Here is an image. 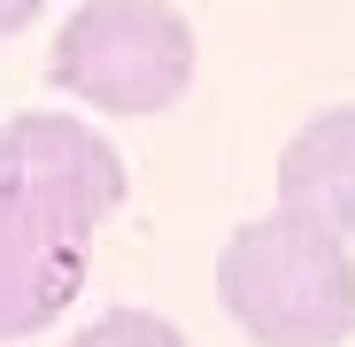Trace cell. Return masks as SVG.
<instances>
[{
    "label": "cell",
    "mask_w": 355,
    "mask_h": 347,
    "mask_svg": "<svg viewBox=\"0 0 355 347\" xmlns=\"http://www.w3.org/2000/svg\"><path fill=\"white\" fill-rule=\"evenodd\" d=\"M216 301L263 347H340L355 332V263L347 240L309 216H263L240 224L216 255Z\"/></svg>",
    "instance_id": "obj_1"
},
{
    "label": "cell",
    "mask_w": 355,
    "mask_h": 347,
    "mask_svg": "<svg viewBox=\"0 0 355 347\" xmlns=\"http://www.w3.org/2000/svg\"><path fill=\"white\" fill-rule=\"evenodd\" d=\"M46 78L93 108L155 116L193 85V31L170 0H85L54 31Z\"/></svg>",
    "instance_id": "obj_2"
},
{
    "label": "cell",
    "mask_w": 355,
    "mask_h": 347,
    "mask_svg": "<svg viewBox=\"0 0 355 347\" xmlns=\"http://www.w3.org/2000/svg\"><path fill=\"white\" fill-rule=\"evenodd\" d=\"M0 201L93 231L124 201V162L78 116H16L0 124Z\"/></svg>",
    "instance_id": "obj_3"
},
{
    "label": "cell",
    "mask_w": 355,
    "mask_h": 347,
    "mask_svg": "<svg viewBox=\"0 0 355 347\" xmlns=\"http://www.w3.org/2000/svg\"><path fill=\"white\" fill-rule=\"evenodd\" d=\"M93 231L0 201V339H31L85 294Z\"/></svg>",
    "instance_id": "obj_4"
},
{
    "label": "cell",
    "mask_w": 355,
    "mask_h": 347,
    "mask_svg": "<svg viewBox=\"0 0 355 347\" xmlns=\"http://www.w3.org/2000/svg\"><path fill=\"white\" fill-rule=\"evenodd\" d=\"M278 208L324 231H355V108H332L278 154Z\"/></svg>",
    "instance_id": "obj_5"
},
{
    "label": "cell",
    "mask_w": 355,
    "mask_h": 347,
    "mask_svg": "<svg viewBox=\"0 0 355 347\" xmlns=\"http://www.w3.org/2000/svg\"><path fill=\"white\" fill-rule=\"evenodd\" d=\"M70 347H186V339H178V324H162V317H147V309H116V317L85 324Z\"/></svg>",
    "instance_id": "obj_6"
},
{
    "label": "cell",
    "mask_w": 355,
    "mask_h": 347,
    "mask_svg": "<svg viewBox=\"0 0 355 347\" xmlns=\"http://www.w3.org/2000/svg\"><path fill=\"white\" fill-rule=\"evenodd\" d=\"M39 8H46V0H0V39H8V31H24Z\"/></svg>",
    "instance_id": "obj_7"
}]
</instances>
